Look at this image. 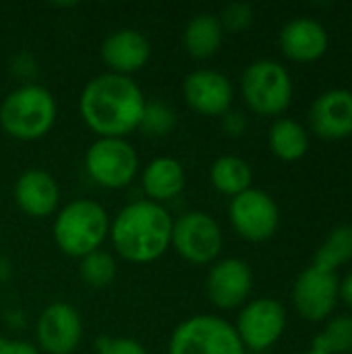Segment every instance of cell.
Here are the masks:
<instances>
[{
	"instance_id": "6da1fadb",
	"label": "cell",
	"mask_w": 352,
	"mask_h": 354,
	"mask_svg": "<svg viewBox=\"0 0 352 354\" xmlns=\"http://www.w3.org/2000/svg\"><path fill=\"white\" fill-rule=\"evenodd\" d=\"M145 104L147 100L135 79L114 73L95 75L79 93L81 120L98 139H127L139 131Z\"/></svg>"
},
{
	"instance_id": "7a4b0ae2",
	"label": "cell",
	"mask_w": 352,
	"mask_h": 354,
	"mask_svg": "<svg viewBox=\"0 0 352 354\" xmlns=\"http://www.w3.org/2000/svg\"><path fill=\"white\" fill-rule=\"evenodd\" d=\"M172 224L174 218L166 205L137 199L110 220L108 239L120 259L143 266L160 259L170 249Z\"/></svg>"
},
{
	"instance_id": "3957f363",
	"label": "cell",
	"mask_w": 352,
	"mask_h": 354,
	"mask_svg": "<svg viewBox=\"0 0 352 354\" xmlns=\"http://www.w3.org/2000/svg\"><path fill=\"white\" fill-rule=\"evenodd\" d=\"M110 234V216L93 199H73L62 205L52 224V236L60 253L73 259L100 251Z\"/></svg>"
},
{
	"instance_id": "277c9868",
	"label": "cell",
	"mask_w": 352,
	"mask_h": 354,
	"mask_svg": "<svg viewBox=\"0 0 352 354\" xmlns=\"http://www.w3.org/2000/svg\"><path fill=\"white\" fill-rule=\"evenodd\" d=\"M56 118V97L37 83L17 85L0 104V129L17 141L44 139L54 129Z\"/></svg>"
},
{
	"instance_id": "5b68a950",
	"label": "cell",
	"mask_w": 352,
	"mask_h": 354,
	"mask_svg": "<svg viewBox=\"0 0 352 354\" xmlns=\"http://www.w3.org/2000/svg\"><path fill=\"white\" fill-rule=\"evenodd\" d=\"M293 77L284 64L272 58L253 60L241 75L245 104L261 116H278L293 102Z\"/></svg>"
},
{
	"instance_id": "8992f818",
	"label": "cell",
	"mask_w": 352,
	"mask_h": 354,
	"mask_svg": "<svg viewBox=\"0 0 352 354\" xmlns=\"http://www.w3.org/2000/svg\"><path fill=\"white\" fill-rule=\"evenodd\" d=\"M168 354H247L230 322L199 313L183 319L170 340Z\"/></svg>"
},
{
	"instance_id": "52a82bcc",
	"label": "cell",
	"mask_w": 352,
	"mask_h": 354,
	"mask_svg": "<svg viewBox=\"0 0 352 354\" xmlns=\"http://www.w3.org/2000/svg\"><path fill=\"white\" fill-rule=\"evenodd\" d=\"M83 166L91 183L108 191L129 187L141 170L135 147L127 139L114 137L95 139L85 151Z\"/></svg>"
},
{
	"instance_id": "ba28073f",
	"label": "cell",
	"mask_w": 352,
	"mask_h": 354,
	"mask_svg": "<svg viewBox=\"0 0 352 354\" xmlns=\"http://www.w3.org/2000/svg\"><path fill=\"white\" fill-rule=\"evenodd\" d=\"M170 247L187 263L207 266L218 261V255L224 247V234L212 214L191 209L174 218Z\"/></svg>"
},
{
	"instance_id": "9c48e42d",
	"label": "cell",
	"mask_w": 352,
	"mask_h": 354,
	"mask_svg": "<svg viewBox=\"0 0 352 354\" xmlns=\"http://www.w3.org/2000/svg\"><path fill=\"white\" fill-rule=\"evenodd\" d=\"M228 220L241 239L263 243L276 234L280 226V209L270 193L251 187L230 199Z\"/></svg>"
},
{
	"instance_id": "30bf717a",
	"label": "cell",
	"mask_w": 352,
	"mask_h": 354,
	"mask_svg": "<svg viewBox=\"0 0 352 354\" xmlns=\"http://www.w3.org/2000/svg\"><path fill=\"white\" fill-rule=\"evenodd\" d=\"M286 328V311L280 301L272 297H259L247 301L239 315L234 330L245 348L251 353H263L274 346Z\"/></svg>"
},
{
	"instance_id": "8fae6325",
	"label": "cell",
	"mask_w": 352,
	"mask_h": 354,
	"mask_svg": "<svg viewBox=\"0 0 352 354\" xmlns=\"http://www.w3.org/2000/svg\"><path fill=\"white\" fill-rule=\"evenodd\" d=\"M83 340L81 313L62 301L41 309L35 322V346L46 354H73Z\"/></svg>"
},
{
	"instance_id": "7c38bea8",
	"label": "cell",
	"mask_w": 352,
	"mask_h": 354,
	"mask_svg": "<svg viewBox=\"0 0 352 354\" xmlns=\"http://www.w3.org/2000/svg\"><path fill=\"white\" fill-rule=\"evenodd\" d=\"M340 299V280L334 272L319 270L315 266L305 268L295 286L293 303L301 317L309 322H324L336 309Z\"/></svg>"
},
{
	"instance_id": "4fadbf2b",
	"label": "cell",
	"mask_w": 352,
	"mask_h": 354,
	"mask_svg": "<svg viewBox=\"0 0 352 354\" xmlns=\"http://www.w3.org/2000/svg\"><path fill=\"white\" fill-rule=\"evenodd\" d=\"M253 288V272L241 257H224L212 263L205 278V292L214 307L230 311L243 307Z\"/></svg>"
},
{
	"instance_id": "5bb4252c",
	"label": "cell",
	"mask_w": 352,
	"mask_h": 354,
	"mask_svg": "<svg viewBox=\"0 0 352 354\" xmlns=\"http://www.w3.org/2000/svg\"><path fill=\"white\" fill-rule=\"evenodd\" d=\"M183 97L199 116H224L232 110V81L216 68H195L183 81Z\"/></svg>"
},
{
	"instance_id": "9a60e30c",
	"label": "cell",
	"mask_w": 352,
	"mask_h": 354,
	"mask_svg": "<svg viewBox=\"0 0 352 354\" xmlns=\"http://www.w3.org/2000/svg\"><path fill=\"white\" fill-rule=\"evenodd\" d=\"M12 197L17 207L29 216V218H50L58 212L60 205V187L58 180L41 170V168H29L19 174L12 187Z\"/></svg>"
},
{
	"instance_id": "2e32d148",
	"label": "cell",
	"mask_w": 352,
	"mask_h": 354,
	"mask_svg": "<svg viewBox=\"0 0 352 354\" xmlns=\"http://www.w3.org/2000/svg\"><path fill=\"white\" fill-rule=\"evenodd\" d=\"M102 60L108 73L131 77L139 73L151 58V44L139 29L122 27L112 31L102 44Z\"/></svg>"
},
{
	"instance_id": "e0dca14e",
	"label": "cell",
	"mask_w": 352,
	"mask_h": 354,
	"mask_svg": "<svg viewBox=\"0 0 352 354\" xmlns=\"http://www.w3.org/2000/svg\"><path fill=\"white\" fill-rule=\"evenodd\" d=\"M309 122L315 135L324 139H342L352 135V91L334 87L319 93L309 110Z\"/></svg>"
},
{
	"instance_id": "ac0fdd59",
	"label": "cell",
	"mask_w": 352,
	"mask_h": 354,
	"mask_svg": "<svg viewBox=\"0 0 352 354\" xmlns=\"http://www.w3.org/2000/svg\"><path fill=\"white\" fill-rule=\"evenodd\" d=\"M330 44L328 29L311 17H297L280 29L282 52L299 62H311L326 54Z\"/></svg>"
},
{
	"instance_id": "d6986e66",
	"label": "cell",
	"mask_w": 352,
	"mask_h": 354,
	"mask_svg": "<svg viewBox=\"0 0 352 354\" xmlns=\"http://www.w3.org/2000/svg\"><path fill=\"white\" fill-rule=\"evenodd\" d=\"M187 185L185 166L172 156H158L149 160L141 170V189L145 199L154 203H168L176 199Z\"/></svg>"
},
{
	"instance_id": "ffe728a7",
	"label": "cell",
	"mask_w": 352,
	"mask_h": 354,
	"mask_svg": "<svg viewBox=\"0 0 352 354\" xmlns=\"http://www.w3.org/2000/svg\"><path fill=\"white\" fill-rule=\"evenodd\" d=\"M224 39V29L220 19L212 12H199L189 19L183 29V48L195 60L212 58Z\"/></svg>"
},
{
	"instance_id": "44dd1931",
	"label": "cell",
	"mask_w": 352,
	"mask_h": 354,
	"mask_svg": "<svg viewBox=\"0 0 352 354\" xmlns=\"http://www.w3.org/2000/svg\"><path fill=\"white\" fill-rule=\"evenodd\" d=\"M268 145L276 158L295 162L309 151V133L295 118H276L268 133Z\"/></svg>"
},
{
	"instance_id": "7402d4cb",
	"label": "cell",
	"mask_w": 352,
	"mask_h": 354,
	"mask_svg": "<svg viewBox=\"0 0 352 354\" xmlns=\"http://www.w3.org/2000/svg\"><path fill=\"white\" fill-rule=\"evenodd\" d=\"M253 170L247 160L239 156H220L210 166V183L212 187L228 197H237L243 191L251 189Z\"/></svg>"
},
{
	"instance_id": "603a6c76",
	"label": "cell",
	"mask_w": 352,
	"mask_h": 354,
	"mask_svg": "<svg viewBox=\"0 0 352 354\" xmlns=\"http://www.w3.org/2000/svg\"><path fill=\"white\" fill-rule=\"evenodd\" d=\"M352 259V224H338L328 239L315 251L313 266L326 272H334Z\"/></svg>"
},
{
	"instance_id": "cb8c5ba5",
	"label": "cell",
	"mask_w": 352,
	"mask_h": 354,
	"mask_svg": "<svg viewBox=\"0 0 352 354\" xmlns=\"http://www.w3.org/2000/svg\"><path fill=\"white\" fill-rule=\"evenodd\" d=\"M118 276V263L112 253L100 249L83 259H79V278L85 286L102 290L112 286V282Z\"/></svg>"
},
{
	"instance_id": "d4e9b609",
	"label": "cell",
	"mask_w": 352,
	"mask_h": 354,
	"mask_svg": "<svg viewBox=\"0 0 352 354\" xmlns=\"http://www.w3.org/2000/svg\"><path fill=\"white\" fill-rule=\"evenodd\" d=\"M313 351L326 354H352V315H336L313 338Z\"/></svg>"
},
{
	"instance_id": "484cf974",
	"label": "cell",
	"mask_w": 352,
	"mask_h": 354,
	"mask_svg": "<svg viewBox=\"0 0 352 354\" xmlns=\"http://www.w3.org/2000/svg\"><path fill=\"white\" fill-rule=\"evenodd\" d=\"M176 127V112L166 106L164 102H147L141 122H139V131L145 137L151 139H162L168 137Z\"/></svg>"
},
{
	"instance_id": "4316f807",
	"label": "cell",
	"mask_w": 352,
	"mask_h": 354,
	"mask_svg": "<svg viewBox=\"0 0 352 354\" xmlns=\"http://www.w3.org/2000/svg\"><path fill=\"white\" fill-rule=\"evenodd\" d=\"M218 19H220L222 29L245 31L247 27H251V23L255 19V12H253V6L247 4V2H230V4H226L222 8Z\"/></svg>"
},
{
	"instance_id": "83f0119b",
	"label": "cell",
	"mask_w": 352,
	"mask_h": 354,
	"mask_svg": "<svg viewBox=\"0 0 352 354\" xmlns=\"http://www.w3.org/2000/svg\"><path fill=\"white\" fill-rule=\"evenodd\" d=\"M95 354H147L145 346L133 338H114V336H98L93 344Z\"/></svg>"
},
{
	"instance_id": "f1b7e54d",
	"label": "cell",
	"mask_w": 352,
	"mask_h": 354,
	"mask_svg": "<svg viewBox=\"0 0 352 354\" xmlns=\"http://www.w3.org/2000/svg\"><path fill=\"white\" fill-rule=\"evenodd\" d=\"M8 71L10 75L21 81V85H27V83H33L37 73H39V64L35 60V56L31 52H17L12 54L10 62H8Z\"/></svg>"
},
{
	"instance_id": "f546056e",
	"label": "cell",
	"mask_w": 352,
	"mask_h": 354,
	"mask_svg": "<svg viewBox=\"0 0 352 354\" xmlns=\"http://www.w3.org/2000/svg\"><path fill=\"white\" fill-rule=\"evenodd\" d=\"M222 129L228 137H241L247 131V118L241 110H228L222 116Z\"/></svg>"
},
{
	"instance_id": "4dcf8cb0",
	"label": "cell",
	"mask_w": 352,
	"mask_h": 354,
	"mask_svg": "<svg viewBox=\"0 0 352 354\" xmlns=\"http://www.w3.org/2000/svg\"><path fill=\"white\" fill-rule=\"evenodd\" d=\"M0 354H39L37 346L23 338H2L0 336Z\"/></svg>"
},
{
	"instance_id": "1f68e13d",
	"label": "cell",
	"mask_w": 352,
	"mask_h": 354,
	"mask_svg": "<svg viewBox=\"0 0 352 354\" xmlns=\"http://www.w3.org/2000/svg\"><path fill=\"white\" fill-rule=\"evenodd\" d=\"M340 297H342V301L352 309V272L340 282Z\"/></svg>"
},
{
	"instance_id": "d6a6232c",
	"label": "cell",
	"mask_w": 352,
	"mask_h": 354,
	"mask_svg": "<svg viewBox=\"0 0 352 354\" xmlns=\"http://www.w3.org/2000/svg\"><path fill=\"white\" fill-rule=\"evenodd\" d=\"M10 276H12V266H10V261L4 259V257H0V284L8 282Z\"/></svg>"
},
{
	"instance_id": "836d02e7",
	"label": "cell",
	"mask_w": 352,
	"mask_h": 354,
	"mask_svg": "<svg viewBox=\"0 0 352 354\" xmlns=\"http://www.w3.org/2000/svg\"><path fill=\"white\" fill-rule=\"evenodd\" d=\"M23 319H25V315H23L21 311H17V309H15V311L10 309V311L6 313V322H8V324H10L12 328H17L19 324L23 326Z\"/></svg>"
},
{
	"instance_id": "e575fe53",
	"label": "cell",
	"mask_w": 352,
	"mask_h": 354,
	"mask_svg": "<svg viewBox=\"0 0 352 354\" xmlns=\"http://www.w3.org/2000/svg\"><path fill=\"white\" fill-rule=\"evenodd\" d=\"M303 354H326V353H319V351H313V348H311V351H307V353H303Z\"/></svg>"
},
{
	"instance_id": "d590c367",
	"label": "cell",
	"mask_w": 352,
	"mask_h": 354,
	"mask_svg": "<svg viewBox=\"0 0 352 354\" xmlns=\"http://www.w3.org/2000/svg\"><path fill=\"white\" fill-rule=\"evenodd\" d=\"M251 354H263V353H251Z\"/></svg>"
}]
</instances>
